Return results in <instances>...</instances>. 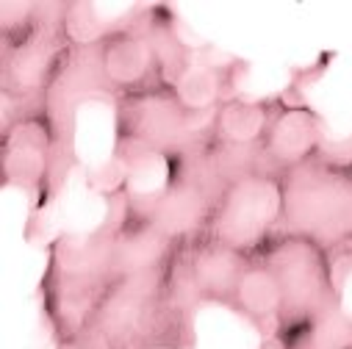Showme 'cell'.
<instances>
[{
  "label": "cell",
  "mask_w": 352,
  "mask_h": 349,
  "mask_svg": "<svg viewBox=\"0 0 352 349\" xmlns=\"http://www.w3.org/2000/svg\"><path fill=\"white\" fill-rule=\"evenodd\" d=\"M69 142L58 133L47 106L3 117V186L31 194L34 214L53 194L61 158L69 155Z\"/></svg>",
  "instance_id": "1"
},
{
  "label": "cell",
  "mask_w": 352,
  "mask_h": 349,
  "mask_svg": "<svg viewBox=\"0 0 352 349\" xmlns=\"http://www.w3.org/2000/svg\"><path fill=\"white\" fill-rule=\"evenodd\" d=\"M283 227V174L255 169L225 186L206 236L241 252H252Z\"/></svg>",
  "instance_id": "2"
},
{
  "label": "cell",
  "mask_w": 352,
  "mask_h": 349,
  "mask_svg": "<svg viewBox=\"0 0 352 349\" xmlns=\"http://www.w3.org/2000/svg\"><path fill=\"white\" fill-rule=\"evenodd\" d=\"M324 147V120L305 103L300 83L283 92V106L272 120L267 139L261 144L263 169L286 174L311 161Z\"/></svg>",
  "instance_id": "3"
},
{
  "label": "cell",
  "mask_w": 352,
  "mask_h": 349,
  "mask_svg": "<svg viewBox=\"0 0 352 349\" xmlns=\"http://www.w3.org/2000/svg\"><path fill=\"white\" fill-rule=\"evenodd\" d=\"M181 264L197 302H217L230 308L239 283L250 267V255L208 238L206 233L181 244Z\"/></svg>",
  "instance_id": "4"
},
{
  "label": "cell",
  "mask_w": 352,
  "mask_h": 349,
  "mask_svg": "<svg viewBox=\"0 0 352 349\" xmlns=\"http://www.w3.org/2000/svg\"><path fill=\"white\" fill-rule=\"evenodd\" d=\"M230 311L244 316L263 338H272L278 333V324L283 316V294L275 272L263 260L250 258V267L239 283Z\"/></svg>",
  "instance_id": "5"
},
{
  "label": "cell",
  "mask_w": 352,
  "mask_h": 349,
  "mask_svg": "<svg viewBox=\"0 0 352 349\" xmlns=\"http://www.w3.org/2000/svg\"><path fill=\"white\" fill-rule=\"evenodd\" d=\"M283 106V92L267 100H225L208 125V133L219 142L228 144H244V147H258L267 139V131L272 125V120L278 117Z\"/></svg>",
  "instance_id": "6"
},
{
  "label": "cell",
  "mask_w": 352,
  "mask_h": 349,
  "mask_svg": "<svg viewBox=\"0 0 352 349\" xmlns=\"http://www.w3.org/2000/svg\"><path fill=\"white\" fill-rule=\"evenodd\" d=\"M261 349H289V346H286V344H283L280 338H275V335H272V338H263Z\"/></svg>",
  "instance_id": "7"
}]
</instances>
